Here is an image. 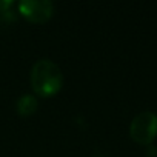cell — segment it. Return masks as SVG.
Masks as SVG:
<instances>
[{"label":"cell","mask_w":157,"mask_h":157,"mask_svg":"<svg viewBox=\"0 0 157 157\" xmlns=\"http://www.w3.org/2000/svg\"><path fill=\"white\" fill-rule=\"evenodd\" d=\"M63 85L62 69L49 59L36 62L31 68V86L40 97L56 96Z\"/></svg>","instance_id":"6da1fadb"},{"label":"cell","mask_w":157,"mask_h":157,"mask_svg":"<svg viewBox=\"0 0 157 157\" xmlns=\"http://www.w3.org/2000/svg\"><path fill=\"white\" fill-rule=\"evenodd\" d=\"M129 136L139 143H151L157 136V116L152 111L139 113L129 125Z\"/></svg>","instance_id":"7a4b0ae2"},{"label":"cell","mask_w":157,"mask_h":157,"mask_svg":"<svg viewBox=\"0 0 157 157\" xmlns=\"http://www.w3.org/2000/svg\"><path fill=\"white\" fill-rule=\"evenodd\" d=\"M19 11L33 23H45L54 13V3L49 0H22L19 3Z\"/></svg>","instance_id":"3957f363"},{"label":"cell","mask_w":157,"mask_h":157,"mask_svg":"<svg viewBox=\"0 0 157 157\" xmlns=\"http://www.w3.org/2000/svg\"><path fill=\"white\" fill-rule=\"evenodd\" d=\"M37 99L31 94H25L22 96L19 100H17V111L20 116L26 117V116H33L36 111H37Z\"/></svg>","instance_id":"277c9868"},{"label":"cell","mask_w":157,"mask_h":157,"mask_svg":"<svg viewBox=\"0 0 157 157\" xmlns=\"http://www.w3.org/2000/svg\"><path fill=\"white\" fill-rule=\"evenodd\" d=\"M11 5H13L11 0H0V13H5Z\"/></svg>","instance_id":"5b68a950"}]
</instances>
